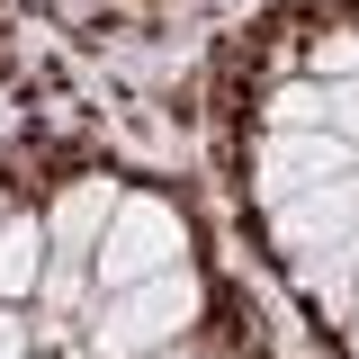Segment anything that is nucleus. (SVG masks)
Segmentation results:
<instances>
[{
	"mask_svg": "<svg viewBox=\"0 0 359 359\" xmlns=\"http://www.w3.org/2000/svg\"><path fill=\"white\" fill-rule=\"evenodd\" d=\"M198 306H207V278L189 261H171V269H153V278H135V287H108L99 297L90 351L99 359H144V351H162V341H189Z\"/></svg>",
	"mask_w": 359,
	"mask_h": 359,
	"instance_id": "1",
	"label": "nucleus"
},
{
	"mask_svg": "<svg viewBox=\"0 0 359 359\" xmlns=\"http://www.w3.org/2000/svg\"><path fill=\"white\" fill-rule=\"evenodd\" d=\"M90 287H99V269H90V261H72V252H54V261H45L36 306H45V314H72V306L90 297Z\"/></svg>",
	"mask_w": 359,
	"mask_h": 359,
	"instance_id": "7",
	"label": "nucleus"
},
{
	"mask_svg": "<svg viewBox=\"0 0 359 359\" xmlns=\"http://www.w3.org/2000/svg\"><path fill=\"white\" fill-rule=\"evenodd\" d=\"M0 359H27V323H18V306H0Z\"/></svg>",
	"mask_w": 359,
	"mask_h": 359,
	"instance_id": "11",
	"label": "nucleus"
},
{
	"mask_svg": "<svg viewBox=\"0 0 359 359\" xmlns=\"http://www.w3.org/2000/svg\"><path fill=\"white\" fill-rule=\"evenodd\" d=\"M144 359H189V351H180V341H162V351H144Z\"/></svg>",
	"mask_w": 359,
	"mask_h": 359,
	"instance_id": "13",
	"label": "nucleus"
},
{
	"mask_svg": "<svg viewBox=\"0 0 359 359\" xmlns=\"http://www.w3.org/2000/svg\"><path fill=\"white\" fill-rule=\"evenodd\" d=\"M45 261H54V233H45V216L9 207V216H0V306L36 297V287H45Z\"/></svg>",
	"mask_w": 359,
	"mask_h": 359,
	"instance_id": "6",
	"label": "nucleus"
},
{
	"mask_svg": "<svg viewBox=\"0 0 359 359\" xmlns=\"http://www.w3.org/2000/svg\"><path fill=\"white\" fill-rule=\"evenodd\" d=\"M269 126H323V81H287V90H269Z\"/></svg>",
	"mask_w": 359,
	"mask_h": 359,
	"instance_id": "8",
	"label": "nucleus"
},
{
	"mask_svg": "<svg viewBox=\"0 0 359 359\" xmlns=\"http://www.w3.org/2000/svg\"><path fill=\"white\" fill-rule=\"evenodd\" d=\"M117 207H126V189H117V180H63V198L45 207V233H54V252L90 261V252H99V233L117 224Z\"/></svg>",
	"mask_w": 359,
	"mask_h": 359,
	"instance_id": "5",
	"label": "nucleus"
},
{
	"mask_svg": "<svg viewBox=\"0 0 359 359\" xmlns=\"http://www.w3.org/2000/svg\"><path fill=\"white\" fill-rule=\"evenodd\" d=\"M341 171H359V144H341L332 126H269L261 153H252V198L287 207V198H306V189H323Z\"/></svg>",
	"mask_w": 359,
	"mask_h": 359,
	"instance_id": "3",
	"label": "nucleus"
},
{
	"mask_svg": "<svg viewBox=\"0 0 359 359\" xmlns=\"http://www.w3.org/2000/svg\"><path fill=\"white\" fill-rule=\"evenodd\" d=\"M341 341H351V359H359V314H351V323H341Z\"/></svg>",
	"mask_w": 359,
	"mask_h": 359,
	"instance_id": "12",
	"label": "nucleus"
},
{
	"mask_svg": "<svg viewBox=\"0 0 359 359\" xmlns=\"http://www.w3.org/2000/svg\"><path fill=\"white\" fill-rule=\"evenodd\" d=\"M359 233V171L323 180V189H306V198H287V207H269V252L287 269L323 261V252H341Z\"/></svg>",
	"mask_w": 359,
	"mask_h": 359,
	"instance_id": "4",
	"label": "nucleus"
},
{
	"mask_svg": "<svg viewBox=\"0 0 359 359\" xmlns=\"http://www.w3.org/2000/svg\"><path fill=\"white\" fill-rule=\"evenodd\" d=\"M0 216H9V198H0Z\"/></svg>",
	"mask_w": 359,
	"mask_h": 359,
	"instance_id": "14",
	"label": "nucleus"
},
{
	"mask_svg": "<svg viewBox=\"0 0 359 359\" xmlns=\"http://www.w3.org/2000/svg\"><path fill=\"white\" fill-rule=\"evenodd\" d=\"M314 81H359V27L314 36Z\"/></svg>",
	"mask_w": 359,
	"mask_h": 359,
	"instance_id": "9",
	"label": "nucleus"
},
{
	"mask_svg": "<svg viewBox=\"0 0 359 359\" xmlns=\"http://www.w3.org/2000/svg\"><path fill=\"white\" fill-rule=\"evenodd\" d=\"M171 261H189V224H180L171 198H126L117 224L99 233V252H90L99 297L108 287H135V278H153V269H171Z\"/></svg>",
	"mask_w": 359,
	"mask_h": 359,
	"instance_id": "2",
	"label": "nucleus"
},
{
	"mask_svg": "<svg viewBox=\"0 0 359 359\" xmlns=\"http://www.w3.org/2000/svg\"><path fill=\"white\" fill-rule=\"evenodd\" d=\"M323 126L341 144H359V81H323Z\"/></svg>",
	"mask_w": 359,
	"mask_h": 359,
	"instance_id": "10",
	"label": "nucleus"
}]
</instances>
